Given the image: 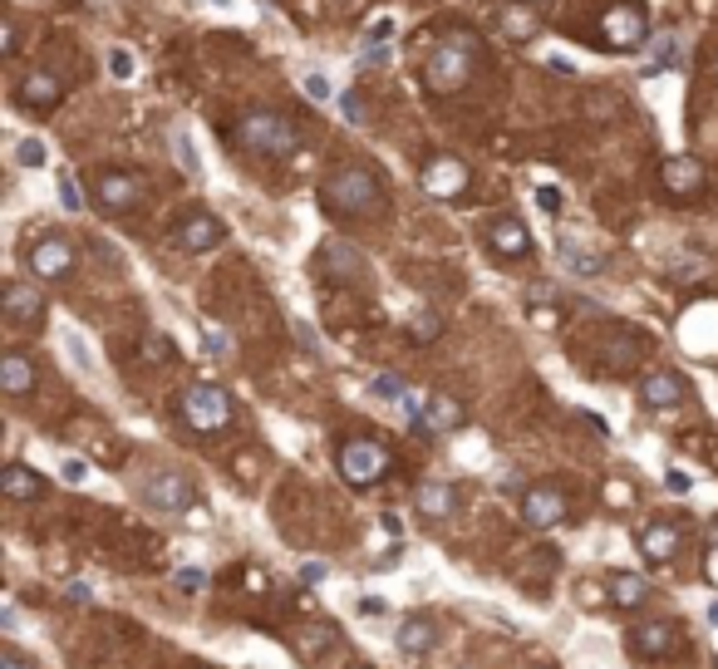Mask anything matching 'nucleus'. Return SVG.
Masks as SVG:
<instances>
[{
	"label": "nucleus",
	"mask_w": 718,
	"mask_h": 669,
	"mask_svg": "<svg viewBox=\"0 0 718 669\" xmlns=\"http://www.w3.org/2000/svg\"><path fill=\"white\" fill-rule=\"evenodd\" d=\"M684 394H689V384H684V374H674V369H650V374L640 379V399H645L650 409H674V404H684Z\"/></svg>",
	"instance_id": "obj_19"
},
{
	"label": "nucleus",
	"mask_w": 718,
	"mask_h": 669,
	"mask_svg": "<svg viewBox=\"0 0 718 669\" xmlns=\"http://www.w3.org/2000/svg\"><path fill=\"white\" fill-rule=\"evenodd\" d=\"M64 601H69V606H89V586H84V581H69V586H64Z\"/></svg>",
	"instance_id": "obj_38"
},
{
	"label": "nucleus",
	"mask_w": 718,
	"mask_h": 669,
	"mask_svg": "<svg viewBox=\"0 0 718 669\" xmlns=\"http://www.w3.org/2000/svg\"><path fill=\"white\" fill-rule=\"evenodd\" d=\"M0 310H5L10 325H35V320L45 315V296H40L30 281H10V286L0 291Z\"/></svg>",
	"instance_id": "obj_18"
},
{
	"label": "nucleus",
	"mask_w": 718,
	"mask_h": 669,
	"mask_svg": "<svg viewBox=\"0 0 718 669\" xmlns=\"http://www.w3.org/2000/svg\"><path fill=\"white\" fill-rule=\"evenodd\" d=\"M232 143L241 153H251V158L281 163V158H291L300 148V128L286 114H276V109H246L237 128H232Z\"/></svg>",
	"instance_id": "obj_3"
},
{
	"label": "nucleus",
	"mask_w": 718,
	"mask_h": 669,
	"mask_svg": "<svg viewBox=\"0 0 718 669\" xmlns=\"http://www.w3.org/2000/svg\"><path fill=\"white\" fill-rule=\"evenodd\" d=\"M679 60V40L669 35V40H655V50H650V64L645 69H664V64H674Z\"/></svg>",
	"instance_id": "obj_30"
},
{
	"label": "nucleus",
	"mask_w": 718,
	"mask_h": 669,
	"mask_svg": "<svg viewBox=\"0 0 718 669\" xmlns=\"http://www.w3.org/2000/svg\"><path fill=\"white\" fill-rule=\"evenodd\" d=\"M178 414H182V424L192 428V433H207V438H217V433H227V428L237 424V404H232V394H227L222 384H212V379H197V384H187V389H182Z\"/></svg>",
	"instance_id": "obj_4"
},
{
	"label": "nucleus",
	"mask_w": 718,
	"mask_h": 669,
	"mask_svg": "<svg viewBox=\"0 0 718 669\" xmlns=\"http://www.w3.org/2000/svg\"><path fill=\"white\" fill-rule=\"evenodd\" d=\"M625 645H630V655H640V660H669V655L684 645V635H679L674 620H640V625L625 635Z\"/></svg>",
	"instance_id": "obj_10"
},
{
	"label": "nucleus",
	"mask_w": 718,
	"mask_h": 669,
	"mask_svg": "<svg viewBox=\"0 0 718 669\" xmlns=\"http://www.w3.org/2000/svg\"><path fill=\"white\" fill-rule=\"evenodd\" d=\"M394 645H399V655H409V660H423V655H433V645H438V620L433 615H404L399 620V630H394Z\"/></svg>",
	"instance_id": "obj_14"
},
{
	"label": "nucleus",
	"mask_w": 718,
	"mask_h": 669,
	"mask_svg": "<svg viewBox=\"0 0 718 669\" xmlns=\"http://www.w3.org/2000/svg\"><path fill=\"white\" fill-rule=\"evenodd\" d=\"M389 40H394V20H374V25L364 30L359 64H384V60H389Z\"/></svg>",
	"instance_id": "obj_26"
},
{
	"label": "nucleus",
	"mask_w": 718,
	"mask_h": 669,
	"mask_svg": "<svg viewBox=\"0 0 718 669\" xmlns=\"http://www.w3.org/2000/svg\"><path fill=\"white\" fill-rule=\"evenodd\" d=\"M0 669H40V660H30L25 650H15V645H5V650H0Z\"/></svg>",
	"instance_id": "obj_33"
},
{
	"label": "nucleus",
	"mask_w": 718,
	"mask_h": 669,
	"mask_svg": "<svg viewBox=\"0 0 718 669\" xmlns=\"http://www.w3.org/2000/svg\"><path fill=\"white\" fill-rule=\"evenodd\" d=\"M84 478H89V468L69 458V463H64V483H84Z\"/></svg>",
	"instance_id": "obj_40"
},
{
	"label": "nucleus",
	"mask_w": 718,
	"mask_h": 669,
	"mask_svg": "<svg viewBox=\"0 0 718 669\" xmlns=\"http://www.w3.org/2000/svg\"><path fill=\"white\" fill-rule=\"evenodd\" d=\"M173 143H178V163H182V173H197V178H202V158L192 153V138H187V133H178Z\"/></svg>",
	"instance_id": "obj_32"
},
{
	"label": "nucleus",
	"mask_w": 718,
	"mask_h": 669,
	"mask_svg": "<svg viewBox=\"0 0 718 669\" xmlns=\"http://www.w3.org/2000/svg\"><path fill=\"white\" fill-rule=\"evenodd\" d=\"M659 178H664V187H669L674 197H694V192L704 187V168H699L694 158H669V163L659 168Z\"/></svg>",
	"instance_id": "obj_24"
},
{
	"label": "nucleus",
	"mask_w": 718,
	"mask_h": 669,
	"mask_svg": "<svg viewBox=\"0 0 718 669\" xmlns=\"http://www.w3.org/2000/svg\"><path fill=\"white\" fill-rule=\"evenodd\" d=\"M389 463H394V453L379 438H345L340 453H335V468H340V478L350 487H374L389 473Z\"/></svg>",
	"instance_id": "obj_5"
},
{
	"label": "nucleus",
	"mask_w": 718,
	"mask_h": 669,
	"mask_svg": "<svg viewBox=\"0 0 718 669\" xmlns=\"http://www.w3.org/2000/svg\"><path fill=\"white\" fill-rule=\"evenodd\" d=\"M305 94H310V99H320V104H325V99H330V94H335V89H330V79H325V74H305Z\"/></svg>",
	"instance_id": "obj_36"
},
{
	"label": "nucleus",
	"mask_w": 718,
	"mask_h": 669,
	"mask_svg": "<svg viewBox=\"0 0 718 669\" xmlns=\"http://www.w3.org/2000/svg\"><path fill=\"white\" fill-rule=\"evenodd\" d=\"M532 669H556V665H532Z\"/></svg>",
	"instance_id": "obj_47"
},
{
	"label": "nucleus",
	"mask_w": 718,
	"mask_h": 669,
	"mask_svg": "<svg viewBox=\"0 0 718 669\" xmlns=\"http://www.w3.org/2000/svg\"><path fill=\"white\" fill-rule=\"evenodd\" d=\"M522 522L537 527V532L561 527V522H566V492L551 487V483H532L527 492H522Z\"/></svg>",
	"instance_id": "obj_12"
},
{
	"label": "nucleus",
	"mask_w": 718,
	"mask_h": 669,
	"mask_svg": "<svg viewBox=\"0 0 718 669\" xmlns=\"http://www.w3.org/2000/svg\"><path fill=\"white\" fill-rule=\"evenodd\" d=\"M478 60H482V45L473 30H443V35L433 40L428 60H423V84H428L433 94H458V89L473 79Z\"/></svg>",
	"instance_id": "obj_2"
},
{
	"label": "nucleus",
	"mask_w": 718,
	"mask_h": 669,
	"mask_svg": "<svg viewBox=\"0 0 718 669\" xmlns=\"http://www.w3.org/2000/svg\"><path fill=\"white\" fill-rule=\"evenodd\" d=\"M315 276L320 281H330V286H355V281H364V256H359L350 242H320V251H315Z\"/></svg>",
	"instance_id": "obj_8"
},
{
	"label": "nucleus",
	"mask_w": 718,
	"mask_h": 669,
	"mask_svg": "<svg viewBox=\"0 0 718 669\" xmlns=\"http://www.w3.org/2000/svg\"><path fill=\"white\" fill-rule=\"evenodd\" d=\"M202 340H207V350L212 355H232V345H227V335L212 325V320H202Z\"/></svg>",
	"instance_id": "obj_34"
},
{
	"label": "nucleus",
	"mask_w": 718,
	"mask_h": 669,
	"mask_svg": "<svg viewBox=\"0 0 718 669\" xmlns=\"http://www.w3.org/2000/svg\"><path fill=\"white\" fill-rule=\"evenodd\" d=\"M192 497H197V492H192V478L178 473V468H158V473L143 478V502L158 507V512H187Z\"/></svg>",
	"instance_id": "obj_9"
},
{
	"label": "nucleus",
	"mask_w": 718,
	"mask_h": 669,
	"mask_svg": "<svg viewBox=\"0 0 718 669\" xmlns=\"http://www.w3.org/2000/svg\"><path fill=\"white\" fill-rule=\"evenodd\" d=\"M74 261H79V251H74V242L60 237V232L35 237L30 251H25V266H30L40 281H69V276H74Z\"/></svg>",
	"instance_id": "obj_7"
},
{
	"label": "nucleus",
	"mask_w": 718,
	"mask_h": 669,
	"mask_svg": "<svg viewBox=\"0 0 718 669\" xmlns=\"http://www.w3.org/2000/svg\"><path fill=\"white\" fill-rule=\"evenodd\" d=\"M0 389H5L10 399H25V394H35V365H30V355L10 350V355L0 360Z\"/></svg>",
	"instance_id": "obj_22"
},
{
	"label": "nucleus",
	"mask_w": 718,
	"mask_h": 669,
	"mask_svg": "<svg viewBox=\"0 0 718 669\" xmlns=\"http://www.w3.org/2000/svg\"><path fill=\"white\" fill-rule=\"evenodd\" d=\"M345 114H350V119H364V99H359V94H345Z\"/></svg>",
	"instance_id": "obj_42"
},
{
	"label": "nucleus",
	"mask_w": 718,
	"mask_h": 669,
	"mask_svg": "<svg viewBox=\"0 0 718 669\" xmlns=\"http://www.w3.org/2000/svg\"><path fill=\"white\" fill-rule=\"evenodd\" d=\"M650 596H655V591H650V581H645L640 571H615V576H610V601L620 610H640Z\"/></svg>",
	"instance_id": "obj_25"
},
{
	"label": "nucleus",
	"mask_w": 718,
	"mask_h": 669,
	"mask_svg": "<svg viewBox=\"0 0 718 669\" xmlns=\"http://www.w3.org/2000/svg\"><path fill=\"white\" fill-rule=\"evenodd\" d=\"M487 242H492V251H497L502 261H522V256H532V232H527V222H522V217H497V222L487 227Z\"/></svg>",
	"instance_id": "obj_16"
},
{
	"label": "nucleus",
	"mask_w": 718,
	"mask_h": 669,
	"mask_svg": "<svg viewBox=\"0 0 718 669\" xmlns=\"http://www.w3.org/2000/svg\"><path fill=\"white\" fill-rule=\"evenodd\" d=\"M645 35H650L645 5H635V0H615V5H605V15H600V40H605L610 50H635Z\"/></svg>",
	"instance_id": "obj_6"
},
{
	"label": "nucleus",
	"mask_w": 718,
	"mask_h": 669,
	"mask_svg": "<svg viewBox=\"0 0 718 669\" xmlns=\"http://www.w3.org/2000/svg\"><path fill=\"white\" fill-rule=\"evenodd\" d=\"M94 202H99L104 212H133V207L143 202V178L128 173V168H104V173L94 178Z\"/></svg>",
	"instance_id": "obj_11"
},
{
	"label": "nucleus",
	"mask_w": 718,
	"mask_h": 669,
	"mask_svg": "<svg viewBox=\"0 0 718 669\" xmlns=\"http://www.w3.org/2000/svg\"><path fill=\"white\" fill-rule=\"evenodd\" d=\"M669 487H674V492H689V473H684V468H674V473H669Z\"/></svg>",
	"instance_id": "obj_43"
},
{
	"label": "nucleus",
	"mask_w": 718,
	"mask_h": 669,
	"mask_svg": "<svg viewBox=\"0 0 718 669\" xmlns=\"http://www.w3.org/2000/svg\"><path fill=\"white\" fill-rule=\"evenodd\" d=\"M556 256H561V266H566V271H576V276H600V271L610 266V256H605L600 246L581 242V237H571V232H561V237H556Z\"/></svg>",
	"instance_id": "obj_17"
},
{
	"label": "nucleus",
	"mask_w": 718,
	"mask_h": 669,
	"mask_svg": "<svg viewBox=\"0 0 718 669\" xmlns=\"http://www.w3.org/2000/svg\"><path fill=\"white\" fill-rule=\"evenodd\" d=\"M709 620H714V625H718V601H714V610H709Z\"/></svg>",
	"instance_id": "obj_46"
},
{
	"label": "nucleus",
	"mask_w": 718,
	"mask_h": 669,
	"mask_svg": "<svg viewBox=\"0 0 718 669\" xmlns=\"http://www.w3.org/2000/svg\"><path fill=\"white\" fill-rule=\"evenodd\" d=\"M173 355H178V350H173L168 335H158V330L143 335V360H148V365H173Z\"/></svg>",
	"instance_id": "obj_28"
},
{
	"label": "nucleus",
	"mask_w": 718,
	"mask_h": 669,
	"mask_svg": "<svg viewBox=\"0 0 718 669\" xmlns=\"http://www.w3.org/2000/svg\"><path fill=\"white\" fill-rule=\"evenodd\" d=\"M109 69H114L119 79H128V74H133V55H128V50H114V55H109Z\"/></svg>",
	"instance_id": "obj_39"
},
{
	"label": "nucleus",
	"mask_w": 718,
	"mask_h": 669,
	"mask_svg": "<svg viewBox=\"0 0 718 669\" xmlns=\"http://www.w3.org/2000/svg\"><path fill=\"white\" fill-rule=\"evenodd\" d=\"M709 74H714V79H718V50H714V55H709Z\"/></svg>",
	"instance_id": "obj_45"
},
{
	"label": "nucleus",
	"mask_w": 718,
	"mask_h": 669,
	"mask_svg": "<svg viewBox=\"0 0 718 669\" xmlns=\"http://www.w3.org/2000/svg\"><path fill=\"white\" fill-rule=\"evenodd\" d=\"M15 40H20V35H15V20H5V55H15V50H20Z\"/></svg>",
	"instance_id": "obj_44"
},
{
	"label": "nucleus",
	"mask_w": 718,
	"mask_h": 669,
	"mask_svg": "<svg viewBox=\"0 0 718 669\" xmlns=\"http://www.w3.org/2000/svg\"><path fill=\"white\" fill-rule=\"evenodd\" d=\"M374 394H384V399H404V394H409V384H404V374H379V379H374Z\"/></svg>",
	"instance_id": "obj_31"
},
{
	"label": "nucleus",
	"mask_w": 718,
	"mask_h": 669,
	"mask_svg": "<svg viewBox=\"0 0 718 669\" xmlns=\"http://www.w3.org/2000/svg\"><path fill=\"white\" fill-rule=\"evenodd\" d=\"M178 586H187V591H202V586H207V576H202V571H182Z\"/></svg>",
	"instance_id": "obj_41"
},
{
	"label": "nucleus",
	"mask_w": 718,
	"mask_h": 669,
	"mask_svg": "<svg viewBox=\"0 0 718 669\" xmlns=\"http://www.w3.org/2000/svg\"><path fill=\"white\" fill-rule=\"evenodd\" d=\"M0 492H5L10 502H35V497L45 492V478H40L35 468H25V463H5V468H0Z\"/></svg>",
	"instance_id": "obj_21"
},
{
	"label": "nucleus",
	"mask_w": 718,
	"mask_h": 669,
	"mask_svg": "<svg viewBox=\"0 0 718 669\" xmlns=\"http://www.w3.org/2000/svg\"><path fill=\"white\" fill-rule=\"evenodd\" d=\"M414 507H419L423 517H453V512H458V492H453V483H443V478H428V483H419V492H414Z\"/></svg>",
	"instance_id": "obj_23"
},
{
	"label": "nucleus",
	"mask_w": 718,
	"mask_h": 669,
	"mask_svg": "<svg viewBox=\"0 0 718 669\" xmlns=\"http://www.w3.org/2000/svg\"><path fill=\"white\" fill-rule=\"evenodd\" d=\"M178 246L182 251H212V246L227 242V227H222V217H212L207 207H192V212H182L178 217Z\"/></svg>",
	"instance_id": "obj_13"
},
{
	"label": "nucleus",
	"mask_w": 718,
	"mask_h": 669,
	"mask_svg": "<svg viewBox=\"0 0 718 669\" xmlns=\"http://www.w3.org/2000/svg\"><path fill=\"white\" fill-rule=\"evenodd\" d=\"M320 197H325V207L340 212V217H379L384 202H389L384 178H379L364 158H345V163L320 183Z\"/></svg>",
	"instance_id": "obj_1"
},
{
	"label": "nucleus",
	"mask_w": 718,
	"mask_h": 669,
	"mask_svg": "<svg viewBox=\"0 0 718 669\" xmlns=\"http://www.w3.org/2000/svg\"><path fill=\"white\" fill-rule=\"evenodd\" d=\"M15 163H20V168H40V163H45V143H40V138H20V143H15Z\"/></svg>",
	"instance_id": "obj_29"
},
{
	"label": "nucleus",
	"mask_w": 718,
	"mask_h": 669,
	"mask_svg": "<svg viewBox=\"0 0 718 669\" xmlns=\"http://www.w3.org/2000/svg\"><path fill=\"white\" fill-rule=\"evenodd\" d=\"M60 197H64V207H69V212H79V207H84V192H79V183H74L69 173H60Z\"/></svg>",
	"instance_id": "obj_35"
},
{
	"label": "nucleus",
	"mask_w": 718,
	"mask_h": 669,
	"mask_svg": "<svg viewBox=\"0 0 718 669\" xmlns=\"http://www.w3.org/2000/svg\"><path fill=\"white\" fill-rule=\"evenodd\" d=\"M537 207L546 212V217H561V192H556V187H541V192H537Z\"/></svg>",
	"instance_id": "obj_37"
},
{
	"label": "nucleus",
	"mask_w": 718,
	"mask_h": 669,
	"mask_svg": "<svg viewBox=\"0 0 718 669\" xmlns=\"http://www.w3.org/2000/svg\"><path fill=\"white\" fill-rule=\"evenodd\" d=\"M197 669H207V665H197Z\"/></svg>",
	"instance_id": "obj_49"
},
{
	"label": "nucleus",
	"mask_w": 718,
	"mask_h": 669,
	"mask_svg": "<svg viewBox=\"0 0 718 669\" xmlns=\"http://www.w3.org/2000/svg\"><path fill=\"white\" fill-rule=\"evenodd\" d=\"M640 551H645V561H650V566H669V561H674V551H679V527H674L669 517L645 522V532H640Z\"/></svg>",
	"instance_id": "obj_20"
},
{
	"label": "nucleus",
	"mask_w": 718,
	"mask_h": 669,
	"mask_svg": "<svg viewBox=\"0 0 718 669\" xmlns=\"http://www.w3.org/2000/svg\"><path fill=\"white\" fill-rule=\"evenodd\" d=\"M15 99H20V109H30V114H50V109H60L64 84L50 69H35V74H25V84H20Z\"/></svg>",
	"instance_id": "obj_15"
},
{
	"label": "nucleus",
	"mask_w": 718,
	"mask_h": 669,
	"mask_svg": "<svg viewBox=\"0 0 718 669\" xmlns=\"http://www.w3.org/2000/svg\"><path fill=\"white\" fill-rule=\"evenodd\" d=\"M423 183L433 187V192H453V187L463 183V168H458L453 158H438V163H433V168L423 173Z\"/></svg>",
	"instance_id": "obj_27"
},
{
	"label": "nucleus",
	"mask_w": 718,
	"mask_h": 669,
	"mask_svg": "<svg viewBox=\"0 0 718 669\" xmlns=\"http://www.w3.org/2000/svg\"><path fill=\"white\" fill-rule=\"evenodd\" d=\"M350 669H369V665H350Z\"/></svg>",
	"instance_id": "obj_48"
}]
</instances>
